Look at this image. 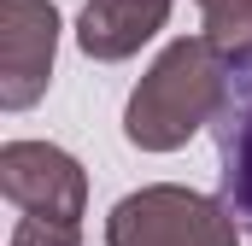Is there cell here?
I'll return each instance as SVG.
<instances>
[{"label": "cell", "mask_w": 252, "mask_h": 246, "mask_svg": "<svg viewBox=\"0 0 252 246\" xmlns=\"http://www.w3.org/2000/svg\"><path fill=\"white\" fill-rule=\"evenodd\" d=\"M6 246H82V229L76 223H41V217H18Z\"/></svg>", "instance_id": "7"}, {"label": "cell", "mask_w": 252, "mask_h": 246, "mask_svg": "<svg viewBox=\"0 0 252 246\" xmlns=\"http://www.w3.org/2000/svg\"><path fill=\"white\" fill-rule=\"evenodd\" d=\"M241 223L217 193L153 182L106 211V246H235Z\"/></svg>", "instance_id": "2"}, {"label": "cell", "mask_w": 252, "mask_h": 246, "mask_svg": "<svg viewBox=\"0 0 252 246\" xmlns=\"http://www.w3.org/2000/svg\"><path fill=\"white\" fill-rule=\"evenodd\" d=\"M170 6L176 0H88L76 12V47L100 64H124L170 24Z\"/></svg>", "instance_id": "6"}, {"label": "cell", "mask_w": 252, "mask_h": 246, "mask_svg": "<svg viewBox=\"0 0 252 246\" xmlns=\"http://www.w3.org/2000/svg\"><path fill=\"white\" fill-rule=\"evenodd\" d=\"M0 193L12 199L18 217L41 223H76L88 211V170L53 147V141H6L0 147Z\"/></svg>", "instance_id": "3"}, {"label": "cell", "mask_w": 252, "mask_h": 246, "mask_svg": "<svg viewBox=\"0 0 252 246\" xmlns=\"http://www.w3.org/2000/svg\"><path fill=\"white\" fill-rule=\"evenodd\" d=\"M223 82H229V59L205 35H176L135 82L124 106V141L135 153L188 147L199 129H211L217 106H223Z\"/></svg>", "instance_id": "1"}, {"label": "cell", "mask_w": 252, "mask_h": 246, "mask_svg": "<svg viewBox=\"0 0 252 246\" xmlns=\"http://www.w3.org/2000/svg\"><path fill=\"white\" fill-rule=\"evenodd\" d=\"M211 141H217V199L229 205L241 229H252V53L229 59Z\"/></svg>", "instance_id": "5"}, {"label": "cell", "mask_w": 252, "mask_h": 246, "mask_svg": "<svg viewBox=\"0 0 252 246\" xmlns=\"http://www.w3.org/2000/svg\"><path fill=\"white\" fill-rule=\"evenodd\" d=\"M205 41H211L223 59H241V53H252V0L241 6V18H235L229 30H217V35H205Z\"/></svg>", "instance_id": "8"}, {"label": "cell", "mask_w": 252, "mask_h": 246, "mask_svg": "<svg viewBox=\"0 0 252 246\" xmlns=\"http://www.w3.org/2000/svg\"><path fill=\"white\" fill-rule=\"evenodd\" d=\"M193 6H199V18H205V30H199V35H217V30H229V24L241 18V6H247V0H193Z\"/></svg>", "instance_id": "9"}, {"label": "cell", "mask_w": 252, "mask_h": 246, "mask_svg": "<svg viewBox=\"0 0 252 246\" xmlns=\"http://www.w3.org/2000/svg\"><path fill=\"white\" fill-rule=\"evenodd\" d=\"M59 6L53 0H0V106L6 112H30L59 59Z\"/></svg>", "instance_id": "4"}]
</instances>
